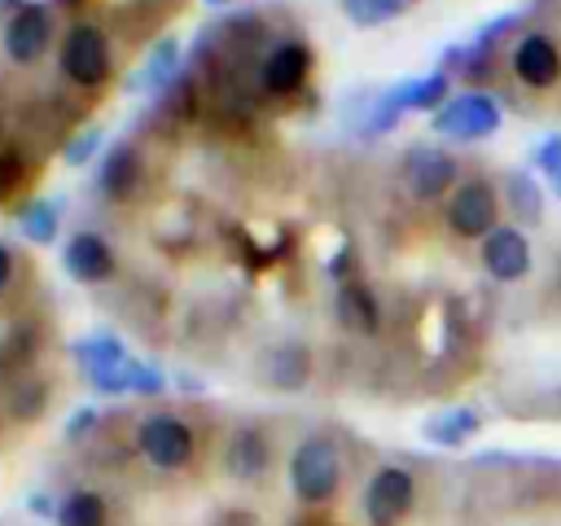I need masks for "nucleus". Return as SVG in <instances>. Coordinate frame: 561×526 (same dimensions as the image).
Listing matches in <instances>:
<instances>
[{"mask_svg": "<svg viewBox=\"0 0 561 526\" xmlns=\"http://www.w3.org/2000/svg\"><path fill=\"white\" fill-rule=\"evenodd\" d=\"M136 447H140V456H145L153 469H167V473H171V469H184V465L193 460L197 438H193L188 421H180L175 412H153V416L140 421Z\"/></svg>", "mask_w": 561, "mask_h": 526, "instance_id": "2", "label": "nucleus"}, {"mask_svg": "<svg viewBox=\"0 0 561 526\" xmlns=\"http://www.w3.org/2000/svg\"><path fill=\"white\" fill-rule=\"evenodd\" d=\"M408 0H342V13L355 22V26H381L390 18L403 13Z\"/></svg>", "mask_w": 561, "mask_h": 526, "instance_id": "23", "label": "nucleus"}, {"mask_svg": "<svg viewBox=\"0 0 561 526\" xmlns=\"http://www.w3.org/2000/svg\"><path fill=\"white\" fill-rule=\"evenodd\" d=\"M307 70H311V53H307L298 39H285V44H276V48L263 57V88L276 92V96H289V92L302 88Z\"/></svg>", "mask_w": 561, "mask_h": 526, "instance_id": "12", "label": "nucleus"}, {"mask_svg": "<svg viewBox=\"0 0 561 526\" xmlns=\"http://www.w3.org/2000/svg\"><path fill=\"white\" fill-rule=\"evenodd\" d=\"M434 132L438 136H456V140H482L491 132H500V105L486 92H465L443 101V110L434 114Z\"/></svg>", "mask_w": 561, "mask_h": 526, "instance_id": "6", "label": "nucleus"}, {"mask_svg": "<svg viewBox=\"0 0 561 526\" xmlns=\"http://www.w3.org/2000/svg\"><path fill=\"white\" fill-rule=\"evenodd\" d=\"M61 4H79V0H61Z\"/></svg>", "mask_w": 561, "mask_h": 526, "instance_id": "35", "label": "nucleus"}, {"mask_svg": "<svg viewBox=\"0 0 561 526\" xmlns=\"http://www.w3.org/2000/svg\"><path fill=\"white\" fill-rule=\"evenodd\" d=\"M61 70L79 88H101L110 79V44L92 22H75L61 35Z\"/></svg>", "mask_w": 561, "mask_h": 526, "instance_id": "3", "label": "nucleus"}, {"mask_svg": "<svg viewBox=\"0 0 561 526\" xmlns=\"http://www.w3.org/2000/svg\"><path fill=\"white\" fill-rule=\"evenodd\" d=\"M96 188L114 202H127L136 188H140V153L131 145H114L101 162V175H96Z\"/></svg>", "mask_w": 561, "mask_h": 526, "instance_id": "16", "label": "nucleus"}, {"mask_svg": "<svg viewBox=\"0 0 561 526\" xmlns=\"http://www.w3.org/2000/svg\"><path fill=\"white\" fill-rule=\"evenodd\" d=\"M18 184V158L13 153H0V193H9Z\"/></svg>", "mask_w": 561, "mask_h": 526, "instance_id": "30", "label": "nucleus"}, {"mask_svg": "<svg viewBox=\"0 0 561 526\" xmlns=\"http://www.w3.org/2000/svg\"><path fill=\"white\" fill-rule=\"evenodd\" d=\"M513 70H517V79L530 83V88H552V83L561 79V53L552 48V39L526 35V39L517 44V53H513Z\"/></svg>", "mask_w": 561, "mask_h": 526, "instance_id": "15", "label": "nucleus"}, {"mask_svg": "<svg viewBox=\"0 0 561 526\" xmlns=\"http://www.w3.org/2000/svg\"><path fill=\"white\" fill-rule=\"evenodd\" d=\"M289 487L311 508L329 504L337 495V487H342V456H337V447L329 438H320V434L302 438L294 447V456H289Z\"/></svg>", "mask_w": 561, "mask_h": 526, "instance_id": "1", "label": "nucleus"}, {"mask_svg": "<svg viewBox=\"0 0 561 526\" xmlns=\"http://www.w3.org/2000/svg\"><path fill=\"white\" fill-rule=\"evenodd\" d=\"M175 70H180V39L167 35V39H158V44L149 48L140 75H136L127 88H131V92H162V88L175 83Z\"/></svg>", "mask_w": 561, "mask_h": 526, "instance_id": "17", "label": "nucleus"}, {"mask_svg": "<svg viewBox=\"0 0 561 526\" xmlns=\"http://www.w3.org/2000/svg\"><path fill=\"white\" fill-rule=\"evenodd\" d=\"M337 320H342L351 333H377L381 311H377L373 289L359 285V281H342V285H337Z\"/></svg>", "mask_w": 561, "mask_h": 526, "instance_id": "18", "label": "nucleus"}, {"mask_svg": "<svg viewBox=\"0 0 561 526\" xmlns=\"http://www.w3.org/2000/svg\"><path fill=\"white\" fill-rule=\"evenodd\" d=\"M267 465H272V447H267V434H263L259 425H241V430L228 438V447H224V469H228L232 478L250 482V478L267 473Z\"/></svg>", "mask_w": 561, "mask_h": 526, "instance_id": "14", "label": "nucleus"}, {"mask_svg": "<svg viewBox=\"0 0 561 526\" xmlns=\"http://www.w3.org/2000/svg\"><path fill=\"white\" fill-rule=\"evenodd\" d=\"M57 526H105V500L96 491H70L57 504Z\"/></svg>", "mask_w": 561, "mask_h": 526, "instance_id": "21", "label": "nucleus"}, {"mask_svg": "<svg viewBox=\"0 0 561 526\" xmlns=\"http://www.w3.org/2000/svg\"><path fill=\"white\" fill-rule=\"evenodd\" d=\"M451 180H456V162H451L443 149H434V145L408 149V158H403V184H408L412 197L434 202L438 193L451 188Z\"/></svg>", "mask_w": 561, "mask_h": 526, "instance_id": "9", "label": "nucleus"}, {"mask_svg": "<svg viewBox=\"0 0 561 526\" xmlns=\"http://www.w3.org/2000/svg\"><path fill=\"white\" fill-rule=\"evenodd\" d=\"M44 399H48V390H44L39 381H26V386L13 395V416H39V412H44Z\"/></svg>", "mask_w": 561, "mask_h": 526, "instance_id": "27", "label": "nucleus"}, {"mask_svg": "<svg viewBox=\"0 0 561 526\" xmlns=\"http://www.w3.org/2000/svg\"><path fill=\"white\" fill-rule=\"evenodd\" d=\"M9 276H13V254H9V245L0 241V294H4V285H9Z\"/></svg>", "mask_w": 561, "mask_h": 526, "instance_id": "31", "label": "nucleus"}, {"mask_svg": "<svg viewBox=\"0 0 561 526\" xmlns=\"http://www.w3.org/2000/svg\"><path fill=\"white\" fill-rule=\"evenodd\" d=\"M482 263L495 281H517L530 272V245L517 228H495L486 241H482Z\"/></svg>", "mask_w": 561, "mask_h": 526, "instance_id": "13", "label": "nucleus"}, {"mask_svg": "<svg viewBox=\"0 0 561 526\" xmlns=\"http://www.w3.org/2000/svg\"><path fill=\"white\" fill-rule=\"evenodd\" d=\"M478 425L482 421H478L473 408H447V412H438V416L425 421V438L438 443V447H460L465 438L478 434Z\"/></svg>", "mask_w": 561, "mask_h": 526, "instance_id": "20", "label": "nucleus"}, {"mask_svg": "<svg viewBox=\"0 0 561 526\" xmlns=\"http://www.w3.org/2000/svg\"><path fill=\"white\" fill-rule=\"evenodd\" d=\"M31 508H35V513H39V517H48V513H57V508H53V500H48V495H31Z\"/></svg>", "mask_w": 561, "mask_h": 526, "instance_id": "32", "label": "nucleus"}, {"mask_svg": "<svg viewBox=\"0 0 561 526\" xmlns=\"http://www.w3.org/2000/svg\"><path fill=\"white\" fill-rule=\"evenodd\" d=\"M307 377H311V355H307V346H302V342H280V346L272 351V359H267V381H272L276 390H302Z\"/></svg>", "mask_w": 561, "mask_h": 526, "instance_id": "19", "label": "nucleus"}, {"mask_svg": "<svg viewBox=\"0 0 561 526\" xmlns=\"http://www.w3.org/2000/svg\"><path fill=\"white\" fill-rule=\"evenodd\" d=\"M96 145H101V132H96V127H88V132H79V136H70V140H66L61 158H66L70 167H79V162H88V158L96 153Z\"/></svg>", "mask_w": 561, "mask_h": 526, "instance_id": "25", "label": "nucleus"}, {"mask_svg": "<svg viewBox=\"0 0 561 526\" xmlns=\"http://www.w3.org/2000/svg\"><path fill=\"white\" fill-rule=\"evenodd\" d=\"M495 193L482 184V180H473V184H460L456 193H451V202H447V224L460 232V237H491L495 228Z\"/></svg>", "mask_w": 561, "mask_h": 526, "instance_id": "10", "label": "nucleus"}, {"mask_svg": "<svg viewBox=\"0 0 561 526\" xmlns=\"http://www.w3.org/2000/svg\"><path fill=\"white\" fill-rule=\"evenodd\" d=\"M535 162L543 167V175H548L552 188L561 193V136H548V140L535 149Z\"/></svg>", "mask_w": 561, "mask_h": 526, "instance_id": "26", "label": "nucleus"}, {"mask_svg": "<svg viewBox=\"0 0 561 526\" xmlns=\"http://www.w3.org/2000/svg\"><path fill=\"white\" fill-rule=\"evenodd\" d=\"M508 206H513L526 224L539 219V188H535V180H530L526 171H513V175H508Z\"/></svg>", "mask_w": 561, "mask_h": 526, "instance_id": "24", "label": "nucleus"}, {"mask_svg": "<svg viewBox=\"0 0 561 526\" xmlns=\"http://www.w3.org/2000/svg\"><path fill=\"white\" fill-rule=\"evenodd\" d=\"M92 421H96V412H92V408H83V412H75V421L66 425V438H83V434L92 430Z\"/></svg>", "mask_w": 561, "mask_h": 526, "instance_id": "29", "label": "nucleus"}, {"mask_svg": "<svg viewBox=\"0 0 561 526\" xmlns=\"http://www.w3.org/2000/svg\"><path fill=\"white\" fill-rule=\"evenodd\" d=\"M18 228H22V237L26 241H35V245H48V241H57V206L53 202H26L22 210H18Z\"/></svg>", "mask_w": 561, "mask_h": 526, "instance_id": "22", "label": "nucleus"}, {"mask_svg": "<svg viewBox=\"0 0 561 526\" xmlns=\"http://www.w3.org/2000/svg\"><path fill=\"white\" fill-rule=\"evenodd\" d=\"M131 390L158 395V390H162V373H158L153 364H136V368H131Z\"/></svg>", "mask_w": 561, "mask_h": 526, "instance_id": "28", "label": "nucleus"}, {"mask_svg": "<svg viewBox=\"0 0 561 526\" xmlns=\"http://www.w3.org/2000/svg\"><path fill=\"white\" fill-rule=\"evenodd\" d=\"M53 39V18L44 4H22L4 26V48L18 66H35Z\"/></svg>", "mask_w": 561, "mask_h": 526, "instance_id": "8", "label": "nucleus"}, {"mask_svg": "<svg viewBox=\"0 0 561 526\" xmlns=\"http://www.w3.org/2000/svg\"><path fill=\"white\" fill-rule=\"evenodd\" d=\"M298 526H333V522H324V517H302Z\"/></svg>", "mask_w": 561, "mask_h": 526, "instance_id": "33", "label": "nucleus"}, {"mask_svg": "<svg viewBox=\"0 0 561 526\" xmlns=\"http://www.w3.org/2000/svg\"><path fill=\"white\" fill-rule=\"evenodd\" d=\"M206 4H210V9H228L232 0H206Z\"/></svg>", "mask_w": 561, "mask_h": 526, "instance_id": "34", "label": "nucleus"}, {"mask_svg": "<svg viewBox=\"0 0 561 526\" xmlns=\"http://www.w3.org/2000/svg\"><path fill=\"white\" fill-rule=\"evenodd\" d=\"M75 359L83 364L88 381H92L101 395H123V390H131V368H136V359H127V351H123V342H118L114 333H96V338H88V342H75Z\"/></svg>", "mask_w": 561, "mask_h": 526, "instance_id": "4", "label": "nucleus"}, {"mask_svg": "<svg viewBox=\"0 0 561 526\" xmlns=\"http://www.w3.org/2000/svg\"><path fill=\"white\" fill-rule=\"evenodd\" d=\"M443 96H447V75H443V70H434V75H425V79H408V83L390 88V92L377 101V110H373V118H368V132H390L403 110H434V105H443Z\"/></svg>", "mask_w": 561, "mask_h": 526, "instance_id": "7", "label": "nucleus"}, {"mask_svg": "<svg viewBox=\"0 0 561 526\" xmlns=\"http://www.w3.org/2000/svg\"><path fill=\"white\" fill-rule=\"evenodd\" d=\"M412 500H416V482L399 465H381L364 487V513L373 526H399L412 513Z\"/></svg>", "mask_w": 561, "mask_h": 526, "instance_id": "5", "label": "nucleus"}, {"mask_svg": "<svg viewBox=\"0 0 561 526\" xmlns=\"http://www.w3.org/2000/svg\"><path fill=\"white\" fill-rule=\"evenodd\" d=\"M61 263H66V272L75 281L96 285V281H105L114 272V250H110V241L101 232H75L66 241V250H61Z\"/></svg>", "mask_w": 561, "mask_h": 526, "instance_id": "11", "label": "nucleus"}]
</instances>
